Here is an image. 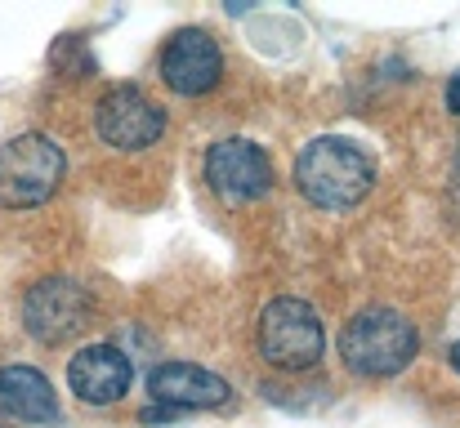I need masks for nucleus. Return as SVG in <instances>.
<instances>
[{
    "instance_id": "nucleus-1",
    "label": "nucleus",
    "mask_w": 460,
    "mask_h": 428,
    "mask_svg": "<svg viewBox=\"0 0 460 428\" xmlns=\"http://www.w3.org/2000/svg\"><path fill=\"white\" fill-rule=\"evenodd\" d=\"M296 188L322 210H353L376 188V165L358 143L322 135L296 156Z\"/></svg>"
},
{
    "instance_id": "nucleus-2",
    "label": "nucleus",
    "mask_w": 460,
    "mask_h": 428,
    "mask_svg": "<svg viewBox=\"0 0 460 428\" xmlns=\"http://www.w3.org/2000/svg\"><path fill=\"white\" fill-rule=\"evenodd\" d=\"M416 353H420L416 321L402 317L398 308H367L340 330V357L362 380H389L407 371Z\"/></svg>"
},
{
    "instance_id": "nucleus-3",
    "label": "nucleus",
    "mask_w": 460,
    "mask_h": 428,
    "mask_svg": "<svg viewBox=\"0 0 460 428\" xmlns=\"http://www.w3.org/2000/svg\"><path fill=\"white\" fill-rule=\"evenodd\" d=\"M63 147L49 135H13L0 143V205L31 210L49 201L63 183Z\"/></svg>"
},
{
    "instance_id": "nucleus-4",
    "label": "nucleus",
    "mask_w": 460,
    "mask_h": 428,
    "mask_svg": "<svg viewBox=\"0 0 460 428\" xmlns=\"http://www.w3.org/2000/svg\"><path fill=\"white\" fill-rule=\"evenodd\" d=\"M326 335L317 312L308 308L305 299H273L260 317V353L269 366L278 371H308L322 362Z\"/></svg>"
},
{
    "instance_id": "nucleus-5",
    "label": "nucleus",
    "mask_w": 460,
    "mask_h": 428,
    "mask_svg": "<svg viewBox=\"0 0 460 428\" xmlns=\"http://www.w3.org/2000/svg\"><path fill=\"white\" fill-rule=\"evenodd\" d=\"M94 317V294L81 282L67 277H45L27 290L22 299V326L36 344H67L72 335H81Z\"/></svg>"
},
{
    "instance_id": "nucleus-6",
    "label": "nucleus",
    "mask_w": 460,
    "mask_h": 428,
    "mask_svg": "<svg viewBox=\"0 0 460 428\" xmlns=\"http://www.w3.org/2000/svg\"><path fill=\"white\" fill-rule=\"evenodd\" d=\"M206 183L224 205H246L273 192V161L251 139H219L206 152Z\"/></svg>"
},
{
    "instance_id": "nucleus-7",
    "label": "nucleus",
    "mask_w": 460,
    "mask_h": 428,
    "mask_svg": "<svg viewBox=\"0 0 460 428\" xmlns=\"http://www.w3.org/2000/svg\"><path fill=\"white\" fill-rule=\"evenodd\" d=\"M165 135V108L139 85H112L99 103V139L117 152H144Z\"/></svg>"
},
{
    "instance_id": "nucleus-8",
    "label": "nucleus",
    "mask_w": 460,
    "mask_h": 428,
    "mask_svg": "<svg viewBox=\"0 0 460 428\" xmlns=\"http://www.w3.org/2000/svg\"><path fill=\"white\" fill-rule=\"evenodd\" d=\"M219 76H224V54H219L210 31L183 27V31H174L165 40V49H161V81L174 94H188V99L206 94V90L219 85Z\"/></svg>"
},
{
    "instance_id": "nucleus-9",
    "label": "nucleus",
    "mask_w": 460,
    "mask_h": 428,
    "mask_svg": "<svg viewBox=\"0 0 460 428\" xmlns=\"http://www.w3.org/2000/svg\"><path fill=\"white\" fill-rule=\"evenodd\" d=\"M67 384L81 402L90 406H112L130 393L135 384V366L117 344H90L67 362Z\"/></svg>"
},
{
    "instance_id": "nucleus-10",
    "label": "nucleus",
    "mask_w": 460,
    "mask_h": 428,
    "mask_svg": "<svg viewBox=\"0 0 460 428\" xmlns=\"http://www.w3.org/2000/svg\"><path fill=\"white\" fill-rule=\"evenodd\" d=\"M148 393H153L161 406H174V411H197V406H228L233 389L228 380H219L215 371L206 366H192V362H165L148 375Z\"/></svg>"
},
{
    "instance_id": "nucleus-11",
    "label": "nucleus",
    "mask_w": 460,
    "mask_h": 428,
    "mask_svg": "<svg viewBox=\"0 0 460 428\" xmlns=\"http://www.w3.org/2000/svg\"><path fill=\"white\" fill-rule=\"evenodd\" d=\"M0 415L22 424H58L63 406L54 384L36 366H4L0 371Z\"/></svg>"
},
{
    "instance_id": "nucleus-12",
    "label": "nucleus",
    "mask_w": 460,
    "mask_h": 428,
    "mask_svg": "<svg viewBox=\"0 0 460 428\" xmlns=\"http://www.w3.org/2000/svg\"><path fill=\"white\" fill-rule=\"evenodd\" d=\"M447 108H452V112L460 117V72L452 76V81H447Z\"/></svg>"
},
{
    "instance_id": "nucleus-13",
    "label": "nucleus",
    "mask_w": 460,
    "mask_h": 428,
    "mask_svg": "<svg viewBox=\"0 0 460 428\" xmlns=\"http://www.w3.org/2000/svg\"><path fill=\"white\" fill-rule=\"evenodd\" d=\"M447 201H452V214L460 219V165H456V174H452V188H447Z\"/></svg>"
},
{
    "instance_id": "nucleus-14",
    "label": "nucleus",
    "mask_w": 460,
    "mask_h": 428,
    "mask_svg": "<svg viewBox=\"0 0 460 428\" xmlns=\"http://www.w3.org/2000/svg\"><path fill=\"white\" fill-rule=\"evenodd\" d=\"M447 357H452V366L460 371V344H452V353H447Z\"/></svg>"
}]
</instances>
